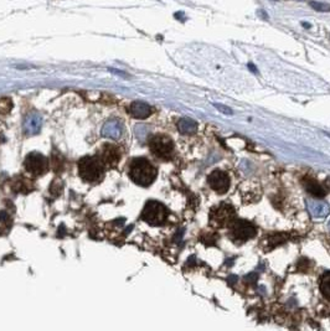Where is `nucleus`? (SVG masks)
<instances>
[{"mask_svg":"<svg viewBox=\"0 0 330 331\" xmlns=\"http://www.w3.org/2000/svg\"><path fill=\"white\" fill-rule=\"evenodd\" d=\"M99 158L103 162L104 165H108V166L113 167L118 164L119 162V150L116 148L115 145H106L101 149V154H99Z\"/></svg>","mask_w":330,"mask_h":331,"instance_id":"nucleus-9","label":"nucleus"},{"mask_svg":"<svg viewBox=\"0 0 330 331\" xmlns=\"http://www.w3.org/2000/svg\"><path fill=\"white\" fill-rule=\"evenodd\" d=\"M78 172L87 183H96L103 176L104 164L99 157H85L78 162Z\"/></svg>","mask_w":330,"mask_h":331,"instance_id":"nucleus-2","label":"nucleus"},{"mask_svg":"<svg viewBox=\"0 0 330 331\" xmlns=\"http://www.w3.org/2000/svg\"><path fill=\"white\" fill-rule=\"evenodd\" d=\"M230 227V237L232 241L237 243H242V242L248 241L250 238H253L256 235L255 226L247 221H234Z\"/></svg>","mask_w":330,"mask_h":331,"instance_id":"nucleus-5","label":"nucleus"},{"mask_svg":"<svg viewBox=\"0 0 330 331\" xmlns=\"http://www.w3.org/2000/svg\"><path fill=\"white\" fill-rule=\"evenodd\" d=\"M129 113L132 117L137 119H144L146 117H149L152 113V108L144 102H133L129 107Z\"/></svg>","mask_w":330,"mask_h":331,"instance_id":"nucleus-12","label":"nucleus"},{"mask_svg":"<svg viewBox=\"0 0 330 331\" xmlns=\"http://www.w3.org/2000/svg\"><path fill=\"white\" fill-rule=\"evenodd\" d=\"M304 188H306V191H308L309 193H311L313 196L315 197L325 196L324 189H323L317 181L313 180V179H306V180H304Z\"/></svg>","mask_w":330,"mask_h":331,"instance_id":"nucleus-13","label":"nucleus"},{"mask_svg":"<svg viewBox=\"0 0 330 331\" xmlns=\"http://www.w3.org/2000/svg\"><path fill=\"white\" fill-rule=\"evenodd\" d=\"M213 106L216 107V108L218 109V111H221L222 113H225V114H232V109L231 108H229V107H226V106H220V104H213Z\"/></svg>","mask_w":330,"mask_h":331,"instance_id":"nucleus-20","label":"nucleus"},{"mask_svg":"<svg viewBox=\"0 0 330 331\" xmlns=\"http://www.w3.org/2000/svg\"><path fill=\"white\" fill-rule=\"evenodd\" d=\"M123 127L122 123L117 122V120H111L107 122L102 128V135L111 139H118L122 135Z\"/></svg>","mask_w":330,"mask_h":331,"instance_id":"nucleus-11","label":"nucleus"},{"mask_svg":"<svg viewBox=\"0 0 330 331\" xmlns=\"http://www.w3.org/2000/svg\"><path fill=\"white\" fill-rule=\"evenodd\" d=\"M310 6L317 11H330V5L325 3H319V1H310Z\"/></svg>","mask_w":330,"mask_h":331,"instance_id":"nucleus-19","label":"nucleus"},{"mask_svg":"<svg viewBox=\"0 0 330 331\" xmlns=\"http://www.w3.org/2000/svg\"><path fill=\"white\" fill-rule=\"evenodd\" d=\"M168 217V210L163 204L158 201L146 202L141 212V220L153 226L162 225Z\"/></svg>","mask_w":330,"mask_h":331,"instance_id":"nucleus-3","label":"nucleus"},{"mask_svg":"<svg viewBox=\"0 0 330 331\" xmlns=\"http://www.w3.org/2000/svg\"><path fill=\"white\" fill-rule=\"evenodd\" d=\"M11 109V101L9 98L0 99V113L6 114Z\"/></svg>","mask_w":330,"mask_h":331,"instance_id":"nucleus-18","label":"nucleus"},{"mask_svg":"<svg viewBox=\"0 0 330 331\" xmlns=\"http://www.w3.org/2000/svg\"><path fill=\"white\" fill-rule=\"evenodd\" d=\"M235 209L229 204H221L211 211L210 220L216 227H226L235 221Z\"/></svg>","mask_w":330,"mask_h":331,"instance_id":"nucleus-6","label":"nucleus"},{"mask_svg":"<svg viewBox=\"0 0 330 331\" xmlns=\"http://www.w3.org/2000/svg\"><path fill=\"white\" fill-rule=\"evenodd\" d=\"M309 206H310L311 213L315 217H324L328 213V211H329L327 205L323 204V202H311V204H309Z\"/></svg>","mask_w":330,"mask_h":331,"instance_id":"nucleus-15","label":"nucleus"},{"mask_svg":"<svg viewBox=\"0 0 330 331\" xmlns=\"http://www.w3.org/2000/svg\"><path fill=\"white\" fill-rule=\"evenodd\" d=\"M13 189L15 191H18V192L26 193V192H29V191L32 189L31 181H27V180H25V179L20 178L19 180L16 181V183H14Z\"/></svg>","mask_w":330,"mask_h":331,"instance_id":"nucleus-17","label":"nucleus"},{"mask_svg":"<svg viewBox=\"0 0 330 331\" xmlns=\"http://www.w3.org/2000/svg\"><path fill=\"white\" fill-rule=\"evenodd\" d=\"M178 129L183 134H194L197 130V124L196 122L189 119V118H183V119L179 120Z\"/></svg>","mask_w":330,"mask_h":331,"instance_id":"nucleus-14","label":"nucleus"},{"mask_svg":"<svg viewBox=\"0 0 330 331\" xmlns=\"http://www.w3.org/2000/svg\"><path fill=\"white\" fill-rule=\"evenodd\" d=\"M157 174V169L144 158H137L129 165V176L141 186H149L155 180Z\"/></svg>","mask_w":330,"mask_h":331,"instance_id":"nucleus-1","label":"nucleus"},{"mask_svg":"<svg viewBox=\"0 0 330 331\" xmlns=\"http://www.w3.org/2000/svg\"><path fill=\"white\" fill-rule=\"evenodd\" d=\"M25 169L32 175H43L48 169V162L43 154L30 153L25 159Z\"/></svg>","mask_w":330,"mask_h":331,"instance_id":"nucleus-7","label":"nucleus"},{"mask_svg":"<svg viewBox=\"0 0 330 331\" xmlns=\"http://www.w3.org/2000/svg\"><path fill=\"white\" fill-rule=\"evenodd\" d=\"M320 290L327 299L330 300V272H325L320 279Z\"/></svg>","mask_w":330,"mask_h":331,"instance_id":"nucleus-16","label":"nucleus"},{"mask_svg":"<svg viewBox=\"0 0 330 331\" xmlns=\"http://www.w3.org/2000/svg\"><path fill=\"white\" fill-rule=\"evenodd\" d=\"M41 124H43V119L41 116L38 113H32L26 117V119L24 122V132L26 134H38L41 129Z\"/></svg>","mask_w":330,"mask_h":331,"instance_id":"nucleus-10","label":"nucleus"},{"mask_svg":"<svg viewBox=\"0 0 330 331\" xmlns=\"http://www.w3.org/2000/svg\"><path fill=\"white\" fill-rule=\"evenodd\" d=\"M149 148L155 157L160 159L168 160L173 155L174 144L169 137L166 135H154L149 141Z\"/></svg>","mask_w":330,"mask_h":331,"instance_id":"nucleus-4","label":"nucleus"},{"mask_svg":"<svg viewBox=\"0 0 330 331\" xmlns=\"http://www.w3.org/2000/svg\"><path fill=\"white\" fill-rule=\"evenodd\" d=\"M208 183L210 188L218 193H225L230 188L229 175L221 170H215L213 172H211L209 175Z\"/></svg>","mask_w":330,"mask_h":331,"instance_id":"nucleus-8","label":"nucleus"}]
</instances>
